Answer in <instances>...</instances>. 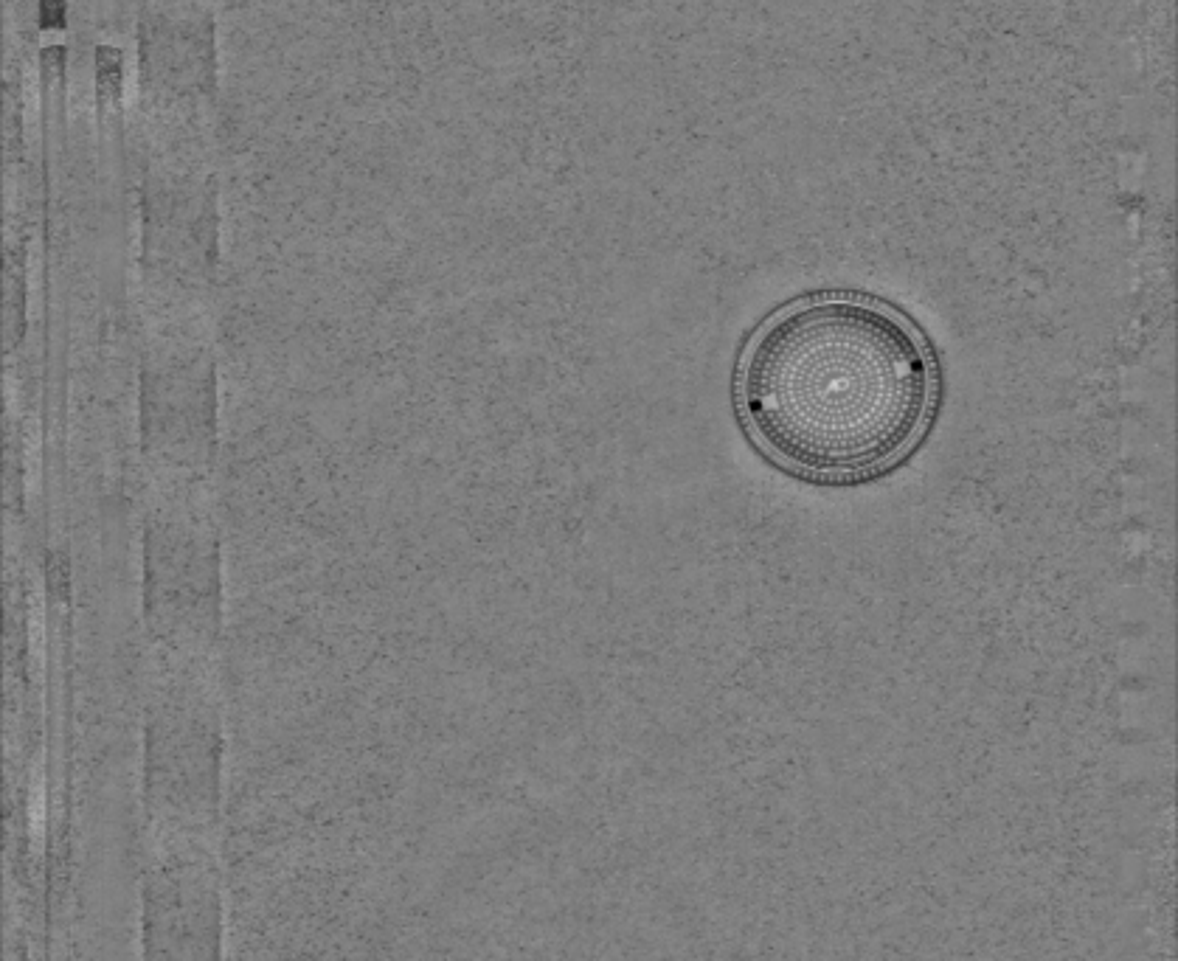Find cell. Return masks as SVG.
Masks as SVG:
<instances>
[{"instance_id": "obj_2", "label": "cell", "mask_w": 1178, "mask_h": 961, "mask_svg": "<svg viewBox=\"0 0 1178 961\" xmlns=\"http://www.w3.org/2000/svg\"><path fill=\"white\" fill-rule=\"evenodd\" d=\"M225 933L214 843L158 835L138 886V961H225Z\"/></svg>"}, {"instance_id": "obj_1", "label": "cell", "mask_w": 1178, "mask_h": 961, "mask_svg": "<svg viewBox=\"0 0 1178 961\" xmlns=\"http://www.w3.org/2000/svg\"><path fill=\"white\" fill-rule=\"evenodd\" d=\"M940 369L903 312L861 293H821L765 318L734 371L751 442L788 473L844 484L906 459L934 419Z\"/></svg>"}]
</instances>
